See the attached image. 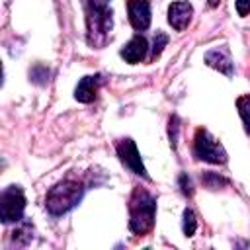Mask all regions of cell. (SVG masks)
Returning a JSON list of instances; mask_svg holds the SVG:
<instances>
[{"instance_id":"cell-21","label":"cell","mask_w":250,"mask_h":250,"mask_svg":"<svg viewBox=\"0 0 250 250\" xmlns=\"http://www.w3.org/2000/svg\"><path fill=\"white\" fill-rule=\"evenodd\" d=\"M207 2H209V6H219L221 0H207Z\"/></svg>"},{"instance_id":"cell-6","label":"cell","mask_w":250,"mask_h":250,"mask_svg":"<svg viewBox=\"0 0 250 250\" xmlns=\"http://www.w3.org/2000/svg\"><path fill=\"white\" fill-rule=\"evenodd\" d=\"M115 148H117V156H119V160H121V164L125 168H129L133 174H137L141 178H148V174L145 170V164L141 160V154H139L137 145H135L133 139H121Z\"/></svg>"},{"instance_id":"cell-17","label":"cell","mask_w":250,"mask_h":250,"mask_svg":"<svg viewBox=\"0 0 250 250\" xmlns=\"http://www.w3.org/2000/svg\"><path fill=\"white\" fill-rule=\"evenodd\" d=\"M166 43H168V35H166L164 31H156V35H154V39H152L150 59H156V57L162 53V49L166 47Z\"/></svg>"},{"instance_id":"cell-9","label":"cell","mask_w":250,"mask_h":250,"mask_svg":"<svg viewBox=\"0 0 250 250\" xmlns=\"http://www.w3.org/2000/svg\"><path fill=\"white\" fill-rule=\"evenodd\" d=\"M191 16H193V6L186 0H176L168 6V23L176 31L186 29L191 21Z\"/></svg>"},{"instance_id":"cell-8","label":"cell","mask_w":250,"mask_h":250,"mask_svg":"<svg viewBox=\"0 0 250 250\" xmlns=\"http://www.w3.org/2000/svg\"><path fill=\"white\" fill-rule=\"evenodd\" d=\"M129 21L133 29L145 31L150 25V0H127Z\"/></svg>"},{"instance_id":"cell-2","label":"cell","mask_w":250,"mask_h":250,"mask_svg":"<svg viewBox=\"0 0 250 250\" xmlns=\"http://www.w3.org/2000/svg\"><path fill=\"white\" fill-rule=\"evenodd\" d=\"M156 217V199L145 189L135 188L129 199V229L131 232L145 236L154 227Z\"/></svg>"},{"instance_id":"cell-19","label":"cell","mask_w":250,"mask_h":250,"mask_svg":"<svg viewBox=\"0 0 250 250\" xmlns=\"http://www.w3.org/2000/svg\"><path fill=\"white\" fill-rule=\"evenodd\" d=\"M178 184H180V189H182L184 195H189V197L193 195V184H191V180H189L188 174H180Z\"/></svg>"},{"instance_id":"cell-13","label":"cell","mask_w":250,"mask_h":250,"mask_svg":"<svg viewBox=\"0 0 250 250\" xmlns=\"http://www.w3.org/2000/svg\"><path fill=\"white\" fill-rule=\"evenodd\" d=\"M201 182H203V186L209 188V189H219V188L229 186V180H227L225 176L217 174V172H203V174H201Z\"/></svg>"},{"instance_id":"cell-5","label":"cell","mask_w":250,"mask_h":250,"mask_svg":"<svg viewBox=\"0 0 250 250\" xmlns=\"http://www.w3.org/2000/svg\"><path fill=\"white\" fill-rule=\"evenodd\" d=\"M25 209V195L20 186H8L0 193V221L20 223Z\"/></svg>"},{"instance_id":"cell-7","label":"cell","mask_w":250,"mask_h":250,"mask_svg":"<svg viewBox=\"0 0 250 250\" xmlns=\"http://www.w3.org/2000/svg\"><path fill=\"white\" fill-rule=\"evenodd\" d=\"M203 61H205V64H207V66H211V68H215V70L223 72L225 76H232V72H234L232 59H230V53H229L227 45H221V47L217 45V47L209 49V51L205 53Z\"/></svg>"},{"instance_id":"cell-12","label":"cell","mask_w":250,"mask_h":250,"mask_svg":"<svg viewBox=\"0 0 250 250\" xmlns=\"http://www.w3.org/2000/svg\"><path fill=\"white\" fill-rule=\"evenodd\" d=\"M31 238H33V229L29 223H21L12 234V240L16 242V246H27Z\"/></svg>"},{"instance_id":"cell-15","label":"cell","mask_w":250,"mask_h":250,"mask_svg":"<svg viewBox=\"0 0 250 250\" xmlns=\"http://www.w3.org/2000/svg\"><path fill=\"white\" fill-rule=\"evenodd\" d=\"M49 76H51V70H49L45 64H35V66L29 70L31 82H33V84H39V86L47 84V82H49Z\"/></svg>"},{"instance_id":"cell-16","label":"cell","mask_w":250,"mask_h":250,"mask_svg":"<svg viewBox=\"0 0 250 250\" xmlns=\"http://www.w3.org/2000/svg\"><path fill=\"white\" fill-rule=\"evenodd\" d=\"M197 229V221H195V213L191 209H184V215H182V230L186 236H193Z\"/></svg>"},{"instance_id":"cell-14","label":"cell","mask_w":250,"mask_h":250,"mask_svg":"<svg viewBox=\"0 0 250 250\" xmlns=\"http://www.w3.org/2000/svg\"><path fill=\"white\" fill-rule=\"evenodd\" d=\"M236 107H238V115L244 123V131L250 135V96H240L236 100Z\"/></svg>"},{"instance_id":"cell-3","label":"cell","mask_w":250,"mask_h":250,"mask_svg":"<svg viewBox=\"0 0 250 250\" xmlns=\"http://www.w3.org/2000/svg\"><path fill=\"white\" fill-rule=\"evenodd\" d=\"M84 197V186L76 180H62L55 184L45 195V207L49 215L61 217L74 209Z\"/></svg>"},{"instance_id":"cell-10","label":"cell","mask_w":250,"mask_h":250,"mask_svg":"<svg viewBox=\"0 0 250 250\" xmlns=\"http://www.w3.org/2000/svg\"><path fill=\"white\" fill-rule=\"evenodd\" d=\"M102 84H104V76L102 74H90V76L80 78V82L74 88V100H78L82 104L94 102Z\"/></svg>"},{"instance_id":"cell-18","label":"cell","mask_w":250,"mask_h":250,"mask_svg":"<svg viewBox=\"0 0 250 250\" xmlns=\"http://www.w3.org/2000/svg\"><path fill=\"white\" fill-rule=\"evenodd\" d=\"M178 131H180V121L176 115L170 117V125H168V135H170V145L176 148V143H178Z\"/></svg>"},{"instance_id":"cell-1","label":"cell","mask_w":250,"mask_h":250,"mask_svg":"<svg viewBox=\"0 0 250 250\" xmlns=\"http://www.w3.org/2000/svg\"><path fill=\"white\" fill-rule=\"evenodd\" d=\"M113 18L107 0H86V39L88 45L102 49L111 35Z\"/></svg>"},{"instance_id":"cell-20","label":"cell","mask_w":250,"mask_h":250,"mask_svg":"<svg viewBox=\"0 0 250 250\" xmlns=\"http://www.w3.org/2000/svg\"><path fill=\"white\" fill-rule=\"evenodd\" d=\"M238 16H248L250 14V0H234Z\"/></svg>"},{"instance_id":"cell-11","label":"cell","mask_w":250,"mask_h":250,"mask_svg":"<svg viewBox=\"0 0 250 250\" xmlns=\"http://www.w3.org/2000/svg\"><path fill=\"white\" fill-rule=\"evenodd\" d=\"M146 51H148V43H146V39L139 33V35L131 37V39L123 45V49L119 51V55H121L127 62L137 64V62H141V61L146 57Z\"/></svg>"},{"instance_id":"cell-4","label":"cell","mask_w":250,"mask_h":250,"mask_svg":"<svg viewBox=\"0 0 250 250\" xmlns=\"http://www.w3.org/2000/svg\"><path fill=\"white\" fill-rule=\"evenodd\" d=\"M193 156L197 160H203V162H209V164H225L227 162V150L207 129H197L195 131Z\"/></svg>"}]
</instances>
